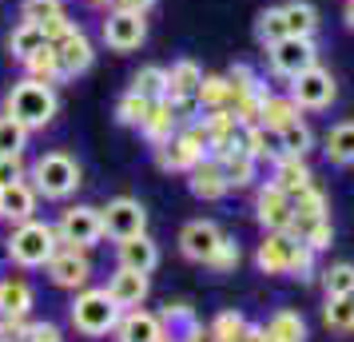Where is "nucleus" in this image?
<instances>
[{
	"instance_id": "1",
	"label": "nucleus",
	"mask_w": 354,
	"mask_h": 342,
	"mask_svg": "<svg viewBox=\"0 0 354 342\" xmlns=\"http://www.w3.org/2000/svg\"><path fill=\"white\" fill-rule=\"evenodd\" d=\"M259 267L267 275H299V278H310L315 271V251L306 243H299L295 235L287 231H271L263 247H259Z\"/></svg>"
},
{
	"instance_id": "2",
	"label": "nucleus",
	"mask_w": 354,
	"mask_h": 342,
	"mask_svg": "<svg viewBox=\"0 0 354 342\" xmlns=\"http://www.w3.org/2000/svg\"><path fill=\"white\" fill-rule=\"evenodd\" d=\"M4 112L12 120H20L24 128H44L56 115V92L40 80H20L8 92V99H4Z\"/></svg>"
},
{
	"instance_id": "3",
	"label": "nucleus",
	"mask_w": 354,
	"mask_h": 342,
	"mask_svg": "<svg viewBox=\"0 0 354 342\" xmlns=\"http://www.w3.org/2000/svg\"><path fill=\"white\" fill-rule=\"evenodd\" d=\"M203 151H207V131H203V120L199 124H187L183 131H176L171 140H163L156 147V160H160L163 171H192L195 163L203 160Z\"/></svg>"
},
{
	"instance_id": "4",
	"label": "nucleus",
	"mask_w": 354,
	"mask_h": 342,
	"mask_svg": "<svg viewBox=\"0 0 354 342\" xmlns=\"http://www.w3.org/2000/svg\"><path fill=\"white\" fill-rule=\"evenodd\" d=\"M36 175V191H44L48 199H64L76 191V183H80V167L72 155L64 151H48V155H40L32 167Z\"/></svg>"
},
{
	"instance_id": "5",
	"label": "nucleus",
	"mask_w": 354,
	"mask_h": 342,
	"mask_svg": "<svg viewBox=\"0 0 354 342\" xmlns=\"http://www.w3.org/2000/svg\"><path fill=\"white\" fill-rule=\"evenodd\" d=\"M8 255L20 263V267H44V263L56 255V227L48 223H20V231L8 239Z\"/></svg>"
},
{
	"instance_id": "6",
	"label": "nucleus",
	"mask_w": 354,
	"mask_h": 342,
	"mask_svg": "<svg viewBox=\"0 0 354 342\" xmlns=\"http://www.w3.org/2000/svg\"><path fill=\"white\" fill-rule=\"evenodd\" d=\"M115 310L120 307L108 298V291H84L80 298H76V307H72V323H76L80 334L100 339V334H108L115 326Z\"/></svg>"
},
{
	"instance_id": "7",
	"label": "nucleus",
	"mask_w": 354,
	"mask_h": 342,
	"mask_svg": "<svg viewBox=\"0 0 354 342\" xmlns=\"http://www.w3.org/2000/svg\"><path fill=\"white\" fill-rule=\"evenodd\" d=\"M267 52H271V68L279 76H287V80H295V76L306 72L310 64H319L315 36H283V40H274Z\"/></svg>"
},
{
	"instance_id": "8",
	"label": "nucleus",
	"mask_w": 354,
	"mask_h": 342,
	"mask_svg": "<svg viewBox=\"0 0 354 342\" xmlns=\"http://www.w3.org/2000/svg\"><path fill=\"white\" fill-rule=\"evenodd\" d=\"M290 99L306 108V112H319V108H330V99H335V80H330V72L319 64H310L306 72L295 76L290 84Z\"/></svg>"
},
{
	"instance_id": "9",
	"label": "nucleus",
	"mask_w": 354,
	"mask_h": 342,
	"mask_svg": "<svg viewBox=\"0 0 354 342\" xmlns=\"http://www.w3.org/2000/svg\"><path fill=\"white\" fill-rule=\"evenodd\" d=\"M144 36H147L144 12H120V8H112L108 20H104V44L112 52H136L144 44Z\"/></svg>"
},
{
	"instance_id": "10",
	"label": "nucleus",
	"mask_w": 354,
	"mask_h": 342,
	"mask_svg": "<svg viewBox=\"0 0 354 342\" xmlns=\"http://www.w3.org/2000/svg\"><path fill=\"white\" fill-rule=\"evenodd\" d=\"M100 219H104V235H112L115 243L136 239V235H144V227H147V211L136 199H112Z\"/></svg>"
},
{
	"instance_id": "11",
	"label": "nucleus",
	"mask_w": 354,
	"mask_h": 342,
	"mask_svg": "<svg viewBox=\"0 0 354 342\" xmlns=\"http://www.w3.org/2000/svg\"><path fill=\"white\" fill-rule=\"evenodd\" d=\"M100 235H104V219L96 207H68L60 227H56V239L72 247H96Z\"/></svg>"
},
{
	"instance_id": "12",
	"label": "nucleus",
	"mask_w": 354,
	"mask_h": 342,
	"mask_svg": "<svg viewBox=\"0 0 354 342\" xmlns=\"http://www.w3.org/2000/svg\"><path fill=\"white\" fill-rule=\"evenodd\" d=\"M52 48H56V60H60V76H80V72H88L92 68V40L84 36V28H68L60 40H52Z\"/></svg>"
},
{
	"instance_id": "13",
	"label": "nucleus",
	"mask_w": 354,
	"mask_h": 342,
	"mask_svg": "<svg viewBox=\"0 0 354 342\" xmlns=\"http://www.w3.org/2000/svg\"><path fill=\"white\" fill-rule=\"evenodd\" d=\"M60 243V239H56ZM48 275L56 287H80L88 283V259H84V247H72V243H60L56 255L48 259Z\"/></svg>"
},
{
	"instance_id": "14",
	"label": "nucleus",
	"mask_w": 354,
	"mask_h": 342,
	"mask_svg": "<svg viewBox=\"0 0 354 342\" xmlns=\"http://www.w3.org/2000/svg\"><path fill=\"white\" fill-rule=\"evenodd\" d=\"M223 243V231L215 227V223H207V219H195V223H187L183 227V235H179V247H183V255L195 263H211V255H215V247Z\"/></svg>"
},
{
	"instance_id": "15",
	"label": "nucleus",
	"mask_w": 354,
	"mask_h": 342,
	"mask_svg": "<svg viewBox=\"0 0 354 342\" xmlns=\"http://www.w3.org/2000/svg\"><path fill=\"white\" fill-rule=\"evenodd\" d=\"M259 223L267 231H287L290 223V196L283 187H274L267 183L263 191H259Z\"/></svg>"
},
{
	"instance_id": "16",
	"label": "nucleus",
	"mask_w": 354,
	"mask_h": 342,
	"mask_svg": "<svg viewBox=\"0 0 354 342\" xmlns=\"http://www.w3.org/2000/svg\"><path fill=\"white\" fill-rule=\"evenodd\" d=\"M147 294V275L144 271H128V267H120L108 283V298H112L115 307H136V303H144Z\"/></svg>"
},
{
	"instance_id": "17",
	"label": "nucleus",
	"mask_w": 354,
	"mask_h": 342,
	"mask_svg": "<svg viewBox=\"0 0 354 342\" xmlns=\"http://www.w3.org/2000/svg\"><path fill=\"white\" fill-rule=\"evenodd\" d=\"M176 112H171V104L167 99H151L147 104V115H144V124H140V131H144V140L147 144H156L160 147L163 140H171L176 135Z\"/></svg>"
},
{
	"instance_id": "18",
	"label": "nucleus",
	"mask_w": 354,
	"mask_h": 342,
	"mask_svg": "<svg viewBox=\"0 0 354 342\" xmlns=\"http://www.w3.org/2000/svg\"><path fill=\"white\" fill-rule=\"evenodd\" d=\"M274 187H283L290 199L299 196V191H306L310 187V171H306L303 155H290V151H283L279 160H274Z\"/></svg>"
},
{
	"instance_id": "19",
	"label": "nucleus",
	"mask_w": 354,
	"mask_h": 342,
	"mask_svg": "<svg viewBox=\"0 0 354 342\" xmlns=\"http://www.w3.org/2000/svg\"><path fill=\"white\" fill-rule=\"evenodd\" d=\"M36 211V191L20 180L12 187H0V215L4 219H17V223H28Z\"/></svg>"
},
{
	"instance_id": "20",
	"label": "nucleus",
	"mask_w": 354,
	"mask_h": 342,
	"mask_svg": "<svg viewBox=\"0 0 354 342\" xmlns=\"http://www.w3.org/2000/svg\"><path fill=\"white\" fill-rule=\"evenodd\" d=\"M199 84H203V72L195 60H179V64L167 68V96L163 99H187L199 96Z\"/></svg>"
},
{
	"instance_id": "21",
	"label": "nucleus",
	"mask_w": 354,
	"mask_h": 342,
	"mask_svg": "<svg viewBox=\"0 0 354 342\" xmlns=\"http://www.w3.org/2000/svg\"><path fill=\"white\" fill-rule=\"evenodd\" d=\"M32 307V287L24 278H0V319H24Z\"/></svg>"
},
{
	"instance_id": "22",
	"label": "nucleus",
	"mask_w": 354,
	"mask_h": 342,
	"mask_svg": "<svg viewBox=\"0 0 354 342\" xmlns=\"http://www.w3.org/2000/svg\"><path fill=\"white\" fill-rule=\"evenodd\" d=\"M192 191L199 199H219L227 196V180H223V167L219 160H199L192 167Z\"/></svg>"
},
{
	"instance_id": "23",
	"label": "nucleus",
	"mask_w": 354,
	"mask_h": 342,
	"mask_svg": "<svg viewBox=\"0 0 354 342\" xmlns=\"http://www.w3.org/2000/svg\"><path fill=\"white\" fill-rule=\"evenodd\" d=\"M160 263V251H156V243L147 239V235H136V239H124L120 243V267H128V271H151Z\"/></svg>"
},
{
	"instance_id": "24",
	"label": "nucleus",
	"mask_w": 354,
	"mask_h": 342,
	"mask_svg": "<svg viewBox=\"0 0 354 342\" xmlns=\"http://www.w3.org/2000/svg\"><path fill=\"white\" fill-rule=\"evenodd\" d=\"M160 319L147 310H131L128 319L120 323V342H160Z\"/></svg>"
},
{
	"instance_id": "25",
	"label": "nucleus",
	"mask_w": 354,
	"mask_h": 342,
	"mask_svg": "<svg viewBox=\"0 0 354 342\" xmlns=\"http://www.w3.org/2000/svg\"><path fill=\"white\" fill-rule=\"evenodd\" d=\"M219 167H223L227 187H251V180H255V160H251L247 151H239V147L223 151V155H219Z\"/></svg>"
},
{
	"instance_id": "26",
	"label": "nucleus",
	"mask_w": 354,
	"mask_h": 342,
	"mask_svg": "<svg viewBox=\"0 0 354 342\" xmlns=\"http://www.w3.org/2000/svg\"><path fill=\"white\" fill-rule=\"evenodd\" d=\"M44 44H48L44 28H40V24H28V20H20L17 28H12V36H8V52L17 56L20 64H24V60H28L32 52H40Z\"/></svg>"
},
{
	"instance_id": "27",
	"label": "nucleus",
	"mask_w": 354,
	"mask_h": 342,
	"mask_svg": "<svg viewBox=\"0 0 354 342\" xmlns=\"http://www.w3.org/2000/svg\"><path fill=\"white\" fill-rule=\"evenodd\" d=\"M283 20H287V36H315L319 32V8L306 4V0L283 4Z\"/></svg>"
},
{
	"instance_id": "28",
	"label": "nucleus",
	"mask_w": 354,
	"mask_h": 342,
	"mask_svg": "<svg viewBox=\"0 0 354 342\" xmlns=\"http://www.w3.org/2000/svg\"><path fill=\"white\" fill-rule=\"evenodd\" d=\"M322 151H326V160L330 163H354V120H346V124H335V128L326 131V140H322Z\"/></svg>"
},
{
	"instance_id": "29",
	"label": "nucleus",
	"mask_w": 354,
	"mask_h": 342,
	"mask_svg": "<svg viewBox=\"0 0 354 342\" xmlns=\"http://www.w3.org/2000/svg\"><path fill=\"white\" fill-rule=\"evenodd\" d=\"M128 92L144 96L147 104H151V99H163V96H167V68H156V64L140 68V72L131 76V88H128Z\"/></svg>"
},
{
	"instance_id": "30",
	"label": "nucleus",
	"mask_w": 354,
	"mask_h": 342,
	"mask_svg": "<svg viewBox=\"0 0 354 342\" xmlns=\"http://www.w3.org/2000/svg\"><path fill=\"white\" fill-rule=\"evenodd\" d=\"M290 120H299V104L290 96H271V92H267V96H263V115H259V124L279 131L283 124H290Z\"/></svg>"
},
{
	"instance_id": "31",
	"label": "nucleus",
	"mask_w": 354,
	"mask_h": 342,
	"mask_svg": "<svg viewBox=\"0 0 354 342\" xmlns=\"http://www.w3.org/2000/svg\"><path fill=\"white\" fill-rule=\"evenodd\" d=\"M24 68H28V80H40V84L64 80V76H60V60H56V48H52V44H44L40 52H32V56L24 60Z\"/></svg>"
},
{
	"instance_id": "32",
	"label": "nucleus",
	"mask_w": 354,
	"mask_h": 342,
	"mask_svg": "<svg viewBox=\"0 0 354 342\" xmlns=\"http://www.w3.org/2000/svg\"><path fill=\"white\" fill-rule=\"evenodd\" d=\"M267 339L271 342H303L306 339V326L295 310H279L271 323H267Z\"/></svg>"
},
{
	"instance_id": "33",
	"label": "nucleus",
	"mask_w": 354,
	"mask_h": 342,
	"mask_svg": "<svg viewBox=\"0 0 354 342\" xmlns=\"http://www.w3.org/2000/svg\"><path fill=\"white\" fill-rule=\"evenodd\" d=\"M64 4L60 0H24V8H20V20H28V24H40V28H48L56 20H64Z\"/></svg>"
},
{
	"instance_id": "34",
	"label": "nucleus",
	"mask_w": 354,
	"mask_h": 342,
	"mask_svg": "<svg viewBox=\"0 0 354 342\" xmlns=\"http://www.w3.org/2000/svg\"><path fill=\"white\" fill-rule=\"evenodd\" d=\"M199 108L203 112L231 108V84H227V76H203V84H199Z\"/></svg>"
},
{
	"instance_id": "35",
	"label": "nucleus",
	"mask_w": 354,
	"mask_h": 342,
	"mask_svg": "<svg viewBox=\"0 0 354 342\" xmlns=\"http://www.w3.org/2000/svg\"><path fill=\"white\" fill-rule=\"evenodd\" d=\"M24 140H28V128H24L20 120H12L8 112L0 115V155H17V151H24Z\"/></svg>"
},
{
	"instance_id": "36",
	"label": "nucleus",
	"mask_w": 354,
	"mask_h": 342,
	"mask_svg": "<svg viewBox=\"0 0 354 342\" xmlns=\"http://www.w3.org/2000/svg\"><path fill=\"white\" fill-rule=\"evenodd\" d=\"M326 323L335 326V330H354V294L326 298Z\"/></svg>"
},
{
	"instance_id": "37",
	"label": "nucleus",
	"mask_w": 354,
	"mask_h": 342,
	"mask_svg": "<svg viewBox=\"0 0 354 342\" xmlns=\"http://www.w3.org/2000/svg\"><path fill=\"white\" fill-rule=\"evenodd\" d=\"M279 140H283V151H290V155H303L306 147H310V128H306L303 120H290V124H283V128H279Z\"/></svg>"
},
{
	"instance_id": "38",
	"label": "nucleus",
	"mask_w": 354,
	"mask_h": 342,
	"mask_svg": "<svg viewBox=\"0 0 354 342\" xmlns=\"http://www.w3.org/2000/svg\"><path fill=\"white\" fill-rule=\"evenodd\" d=\"M255 32H259V40H263L267 48H271L274 40H283V36H287V20H283V8H267V12L259 17Z\"/></svg>"
},
{
	"instance_id": "39",
	"label": "nucleus",
	"mask_w": 354,
	"mask_h": 342,
	"mask_svg": "<svg viewBox=\"0 0 354 342\" xmlns=\"http://www.w3.org/2000/svg\"><path fill=\"white\" fill-rule=\"evenodd\" d=\"M144 115H147V99L136 96V92H128V96L115 104V120H120V124H128V128H140V124H144Z\"/></svg>"
},
{
	"instance_id": "40",
	"label": "nucleus",
	"mask_w": 354,
	"mask_h": 342,
	"mask_svg": "<svg viewBox=\"0 0 354 342\" xmlns=\"http://www.w3.org/2000/svg\"><path fill=\"white\" fill-rule=\"evenodd\" d=\"M243 334H247V323H243L239 314H219L215 330H211L215 342H243Z\"/></svg>"
},
{
	"instance_id": "41",
	"label": "nucleus",
	"mask_w": 354,
	"mask_h": 342,
	"mask_svg": "<svg viewBox=\"0 0 354 342\" xmlns=\"http://www.w3.org/2000/svg\"><path fill=\"white\" fill-rule=\"evenodd\" d=\"M346 291H354V267L351 263H338V267H330V275H326V298L346 294Z\"/></svg>"
},
{
	"instance_id": "42",
	"label": "nucleus",
	"mask_w": 354,
	"mask_h": 342,
	"mask_svg": "<svg viewBox=\"0 0 354 342\" xmlns=\"http://www.w3.org/2000/svg\"><path fill=\"white\" fill-rule=\"evenodd\" d=\"M227 84H231V96H235V92H251V88H259V76H255V68L235 64L231 72H227Z\"/></svg>"
},
{
	"instance_id": "43",
	"label": "nucleus",
	"mask_w": 354,
	"mask_h": 342,
	"mask_svg": "<svg viewBox=\"0 0 354 342\" xmlns=\"http://www.w3.org/2000/svg\"><path fill=\"white\" fill-rule=\"evenodd\" d=\"M235 263H239V243H231V239L223 235V243L215 247V255H211L207 267H215V271H231Z\"/></svg>"
},
{
	"instance_id": "44",
	"label": "nucleus",
	"mask_w": 354,
	"mask_h": 342,
	"mask_svg": "<svg viewBox=\"0 0 354 342\" xmlns=\"http://www.w3.org/2000/svg\"><path fill=\"white\" fill-rule=\"evenodd\" d=\"M24 180V160L17 155H0V187H12V183Z\"/></svg>"
},
{
	"instance_id": "45",
	"label": "nucleus",
	"mask_w": 354,
	"mask_h": 342,
	"mask_svg": "<svg viewBox=\"0 0 354 342\" xmlns=\"http://www.w3.org/2000/svg\"><path fill=\"white\" fill-rule=\"evenodd\" d=\"M24 339H28V342H60V330L48 326V323H40V326H28V330H24Z\"/></svg>"
},
{
	"instance_id": "46",
	"label": "nucleus",
	"mask_w": 354,
	"mask_h": 342,
	"mask_svg": "<svg viewBox=\"0 0 354 342\" xmlns=\"http://www.w3.org/2000/svg\"><path fill=\"white\" fill-rule=\"evenodd\" d=\"M112 8H120V12H147L156 0H108Z\"/></svg>"
},
{
	"instance_id": "47",
	"label": "nucleus",
	"mask_w": 354,
	"mask_h": 342,
	"mask_svg": "<svg viewBox=\"0 0 354 342\" xmlns=\"http://www.w3.org/2000/svg\"><path fill=\"white\" fill-rule=\"evenodd\" d=\"M346 24L354 28V0H346Z\"/></svg>"
},
{
	"instance_id": "48",
	"label": "nucleus",
	"mask_w": 354,
	"mask_h": 342,
	"mask_svg": "<svg viewBox=\"0 0 354 342\" xmlns=\"http://www.w3.org/2000/svg\"><path fill=\"white\" fill-rule=\"evenodd\" d=\"M88 4H108V0H88Z\"/></svg>"
}]
</instances>
